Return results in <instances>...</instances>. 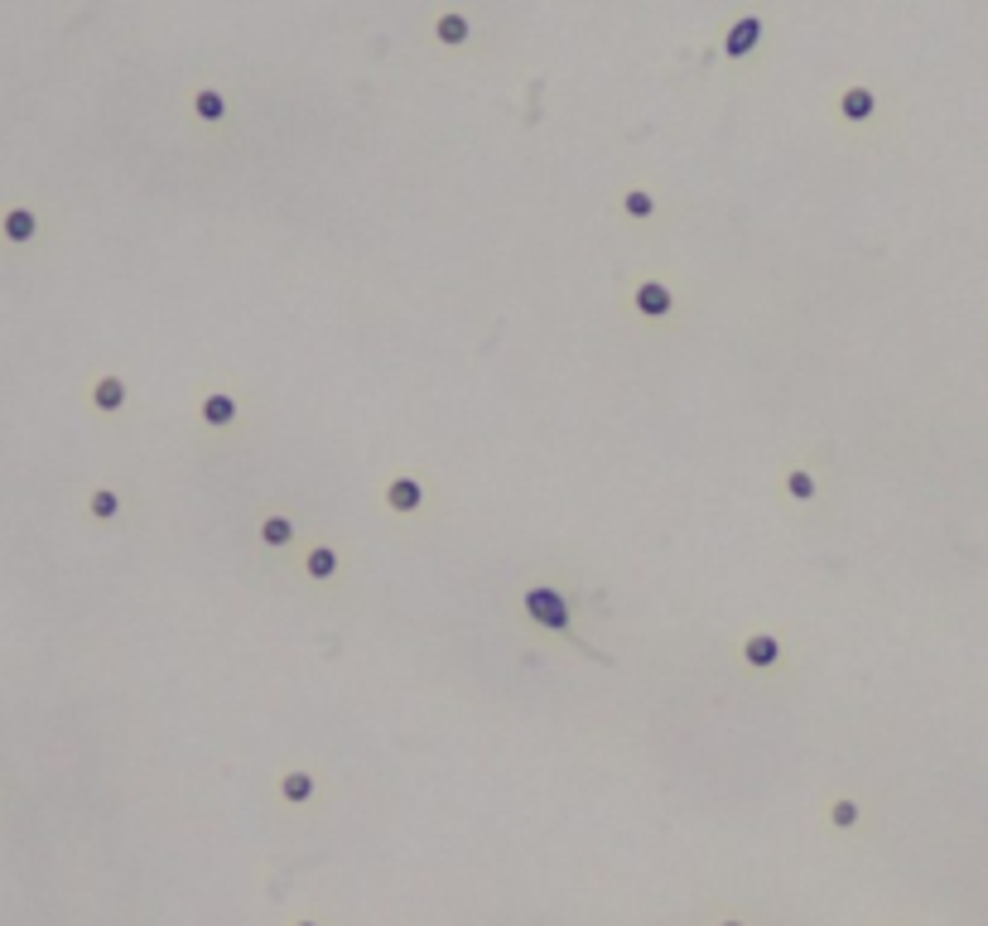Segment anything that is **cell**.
<instances>
[{
  "label": "cell",
  "instance_id": "15",
  "mask_svg": "<svg viewBox=\"0 0 988 926\" xmlns=\"http://www.w3.org/2000/svg\"><path fill=\"white\" fill-rule=\"evenodd\" d=\"M859 821H863V806L853 797H834V801H829V825H834V831H853Z\"/></svg>",
  "mask_w": 988,
  "mask_h": 926
},
{
  "label": "cell",
  "instance_id": "9",
  "mask_svg": "<svg viewBox=\"0 0 988 926\" xmlns=\"http://www.w3.org/2000/svg\"><path fill=\"white\" fill-rule=\"evenodd\" d=\"M314 787H319V782H314V772H299V767H295V772L280 777V801H285V806H309Z\"/></svg>",
  "mask_w": 988,
  "mask_h": 926
},
{
  "label": "cell",
  "instance_id": "8",
  "mask_svg": "<svg viewBox=\"0 0 988 926\" xmlns=\"http://www.w3.org/2000/svg\"><path fill=\"white\" fill-rule=\"evenodd\" d=\"M338 569H343V555H338L333 545H328V541L309 545V555H304V575H309V579H333Z\"/></svg>",
  "mask_w": 988,
  "mask_h": 926
},
{
  "label": "cell",
  "instance_id": "12",
  "mask_svg": "<svg viewBox=\"0 0 988 926\" xmlns=\"http://www.w3.org/2000/svg\"><path fill=\"white\" fill-rule=\"evenodd\" d=\"M193 116L207 121V126L227 121V97L217 92V88H198V92H193Z\"/></svg>",
  "mask_w": 988,
  "mask_h": 926
},
{
  "label": "cell",
  "instance_id": "13",
  "mask_svg": "<svg viewBox=\"0 0 988 926\" xmlns=\"http://www.w3.org/2000/svg\"><path fill=\"white\" fill-rule=\"evenodd\" d=\"M261 541L271 545V551H285L289 541H295V521L280 517V511H271V517H261Z\"/></svg>",
  "mask_w": 988,
  "mask_h": 926
},
{
  "label": "cell",
  "instance_id": "3",
  "mask_svg": "<svg viewBox=\"0 0 988 926\" xmlns=\"http://www.w3.org/2000/svg\"><path fill=\"white\" fill-rule=\"evenodd\" d=\"M762 34H766V20H762V15H738V20L724 30V54H728V58H748L752 48L762 44Z\"/></svg>",
  "mask_w": 988,
  "mask_h": 926
},
{
  "label": "cell",
  "instance_id": "6",
  "mask_svg": "<svg viewBox=\"0 0 988 926\" xmlns=\"http://www.w3.org/2000/svg\"><path fill=\"white\" fill-rule=\"evenodd\" d=\"M742 662H748L752 671H772V666L782 662V642L766 637V632H758V637L742 642Z\"/></svg>",
  "mask_w": 988,
  "mask_h": 926
},
{
  "label": "cell",
  "instance_id": "2",
  "mask_svg": "<svg viewBox=\"0 0 988 926\" xmlns=\"http://www.w3.org/2000/svg\"><path fill=\"white\" fill-rule=\"evenodd\" d=\"M834 112L853 121V126H863V121L877 116V92L868 82H849V88H839V97H834Z\"/></svg>",
  "mask_w": 988,
  "mask_h": 926
},
{
  "label": "cell",
  "instance_id": "5",
  "mask_svg": "<svg viewBox=\"0 0 988 926\" xmlns=\"http://www.w3.org/2000/svg\"><path fill=\"white\" fill-rule=\"evenodd\" d=\"M632 304H637L641 319H666V314L675 309V295H670L661 280H641L637 295H632Z\"/></svg>",
  "mask_w": 988,
  "mask_h": 926
},
{
  "label": "cell",
  "instance_id": "16",
  "mask_svg": "<svg viewBox=\"0 0 988 926\" xmlns=\"http://www.w3.org/2000/svg\"><path fill=\"white\" fill-rule=\"evenodd\" d=\"M0 227H5V241H30L39 223H34L30 208H15V213H5V223H0Z\"/></svg>",
  "mask_w": 988,
  "mask_h": 926
},
{
  "label": "cell",
  "instance_id": "19",
  "mask_svg": "<svg viewBox=\"0 0 988 926\" xmlns=\"http://www.w3.org/2000/svg\"><path fill=\"white\" fill-rule=\"evenodd\" d=\"M718 926H748V922H742V917H724V922H718Z\"/></svg>",
  "mask_w": 988,
  "mask_h": 926
},
{
  "label": "cell",
  "instance_id": "20",
  "mask_svg": "<svg viewBox=\"0 0 988 926\" xmlns=\"http://www.w3.org/2000/svg\"><path fill=\"white\" fill-rule=\"evenodd\" d=\"M295 926H323V922H314V917H304V922H295Z\"/></svg>",
  "mask_w": 988,
  "mask_h": 926
},
{
  "label": "cell",
  "instance_id": "18",
  "mask_svg": "<svg viewBox=\"0 0 988 926\" xmlns=\"http://www.w3.org/2000/svg\"><path fill=\"white\" fill-rule=\"evenodd\" d=\"M786 493L796 497V502H815V478L805 468H791L786 473Z\"/></svg>",
  "mask_w": 988,
  "mask_h": 926
},
{
  "label": "cell",
  "instance_id": "1",
  "mask_svg": "<svg viewBox=\"0 0 988 926\" xmlns=\"http://www.w3.org/2000/svg\"><path fill=\"white\" fill-rule=\"evenodd\" d=\"M521 603H526V618H531L535 628L559 632V637H575V623H569V603H565V594H559V589H550V584H531Z\"/></svg>",
  "mask_w": 988,
  "mask_h": 926
},
{
  "label": "cell",
  "instance_id": "4",
  "mask_svg": "<svg viewBox=\"0 0 988 926\" xmlns=\"http://www.w3.org/2000/svg\"><path fill=\"white\" fill-rule=\"evenodd\" d=\"M382 502L391 507L396 517H410V511H420V502H424V487H420V478H410V473H396V478L386 483Z\"/></svg>",
  "mask_w": 988,
  "mask_h": 926
},
{
  "label": "cell",
  "instance_id": "14",
  "mask_svg": "<svg viewBox=\"0 0 988 926\" xmlns=\"http://www.w3.org/2000/svg\"><path fill=\"white\" fill-rule=\"evenodd\" d=\"M622 213H627L632 223H651V217H656V193L651 189H627V193H622Z\"/></svg>",
  "mask_w": 988,
  "mask_h": 926
},
{
  "label": "cell",
  "instance_id": "7",
  "mask_svg": "<svg viewBox=\"0 0 988 926\" xmlns=\"http://www.w3.org/2000/svg\"><path fill=\"white\" fill-rule=\"evenodd\" d=\"M198 416H203L207 430H227V425L237 420V400H231L227 392H207L203 406H198Z\"/></svg>",
  "mask_w": 988,
  "mask_h": 926
},
{
  "label": "cell",
  "instance_id": "10",
  "mask_svg": "<svg viewBox=\"0 0 988 926\" xmlns=\"http://www.w3.org/2000/svg\"><path fill=\"white\" fill-rule=\"evenodd\" d=\"M434 39L439 44H448V48H458V44H468L473 39V24L458 15V10H444V15L434 20Z\"/></svg>",
  "mask_w": 988,
  "mask_h": 926
},
{
  "label": "cell",
  "instance_id": "17",
  "mask_svg": "<svg viewBox=\"0 0 988 926\" xmlns=\"http://www.w3.org/2000/svg\"><path fill=\"white\" fill-rule=\"evenodd\" d=\"M88 507H92V517H96V521H112L116 511H121V497L112 493V487H96V493L88 497Z\"/></svg>",
  "mask_w": 988,
  "mask_h": 926
},
{
  "label": "cell",
  "instance_id": "11",
  "mask_svg": "<svg viewBox=\"0 0 988 926\" xmlns=\"http://www.w3.org/2000/svg\"><path fill=\"white\" fill-rule=\"evenodd\" d=\"M92 406L106 410V416H116V410L126 406V382H121V376H102V382L92 386Z\"/></svg>",
  "mask_w": 988,
  "mask_h": 926
}]
</instances>
